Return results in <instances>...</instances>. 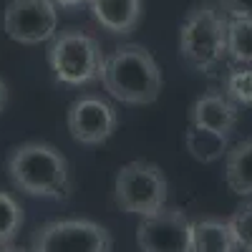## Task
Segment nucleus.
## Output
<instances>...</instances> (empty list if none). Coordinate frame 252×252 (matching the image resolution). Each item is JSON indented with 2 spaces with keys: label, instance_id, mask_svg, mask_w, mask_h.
Here are the masks:
<instances>
[{
  "label": "nucleus",
  "instance_id": "f257e3e1",
  "mask_svg": "<svg viewBox=\"0 0 252 252\" xmlns=\"http://www.w3.org/2000/svg\"><path fill=\"white\" fill-rule=\"evenodd\" d=\"M5 166L13 187L28 197L61 202L68 199L73 192L68 159L46 141H26L10 149Z\"/></svg>",
  "mask_w": 252,
  "mask_h": 252
},
{
  "label": "nucleus",
  "instance_id": "f03ea898",
  "mask_svg": "<svg viewBox=\"0 0 252 252\" xmlns=\"http://www.w3.org/2000/svg\"><path fill=\"white\" fill-rule=\"evenodd\" d=\"M111 98L126 106H149L164 89V76L154 56L139 43H124L103 58L101 78Z\"/></svg>",
  "mask_w": 252,
  "mask_h": 252
},
{
  "label": "nucleus",
  "instance_id": "7ed1b4c3",
  "mask_svg": "<svg viewBox=\"0 0 252 252\" xmlns=\"http://www.w3.org/2000/svg\"><path fill=\"white\" fill-rule=\"evenodd\" d=\"M179 58L192 71L212 76L227 58V15L212 5L199 3L179 26Z\"/></svg>",
  "mask_w": 252,
  "mask_h": 252
},
{
  "label": "nucleus",
  "instance_id": "20e7f679",
  "mask_svg": "<svg viewBox=\"0 0 252 252\" xmlns=\"http://www.w3.org/2000/svg\"><path fill=\"white\" fill-rule=\"evenodd\" d=\"M101 43L78 28H68L61 35H53L48 48V63L56 81L66 86H86L101 78L103 71Z\"/></svg>",
  "mask_w": 252,
  "mask_h": 252
},
{
  "label": "nucleus",
  "instance_id": "39448f33",
  "mask_svg": "<svg viewBox=\"0 0 252 252\" xmlns=\"http://www.w3.org/2000/svg\"><path fill=\"white\" fill-rule=\"evenodd\" d=\"M166 197H169V182L157 164L136 159L116 172L114 202L121 212L149 217L166 207Z\"/></svg>",
  "mask_w": 252,
  "mask_h": 252
},
{
  "label": "nucleus",
  "instance_id": "423d86ee",
  "mask_svg": "<svg viewBox=\"0 0 252 252\" xmlns=\"http://www.w3.org/2000/svg\"><path fill=\"white\" fill-rule=\"evenodd\" d=\"M109 229L94 220H53L33 235L31 252H111Z\"/></svg>",
  "mask_w": 252,
  "mask_h": 252
},
{
  "label": "nucleus",
  "instance_id": "0eeeda50",
  "mask_svg": "<svg viewBox=\"0 0 252 252\" xmlns=\"http://www.w3.org/2000/svg\"><path fill=\"white\" fill-rule=\"evenodd\" d=\"M3 28L10 40L38 46L51 40L58 28V10L53 0H10L3 13Z\"/></svg>",
  "mask_w": 252,
  "mask_h": 252
},
{
  "label": "nucleus",
  "instance_id": "6e6552de",
  "mask_svg": "<svg viewBox=\"0 0 252 252\" xmlns=\"http://www.w3.org/2000/svg\"><path fill=\"white\" fill-rule=\"evenodd\" d=\"M141 252H192V222L179 207H161L136 227Z\"/></svg>",
  "mask_w": 252,
  "mask_h": 252
},
{
  "label": "nucleus",
  "instance_id": "1a4fd4ad",
  "mask_svg": "<svg viewBox=\"0 0 252 252\" xmlns=\"http://www.w3.org/2000/svg\"><path fill=\"white\" fill-rule=\"evenodd\" d=\"M66 124L73 141L83 146H101L114 136L119 126V116L111 103H106L103 98L81 96L71 103Z\"/></svg>",
  "mask_w": 252,
  "mask_h": 252
},
{
  "label": "nucleus",
  "instance_id": "9d476101",
  "mask_svg": "<svg viewBox=\"0 0 252 252\" xmlns=\"http://www.w3.org/2000/svg\"><path fill=\"white\" fill-rule=\"evenodd\" d=\"M240 121V106L235 101H229L224 94H204L194 101V106L189 109V124L204 126L217 134L232 136Z\"/></svg>",
  "mask_w": 252,
  "mask_h": 252
},
{
  "label": "nucleus",
  "instance_id": "9b49d317",
  "mask_svg": "<svg viewBox=\"0 0 252 252\" xmlns=\"http://www.w3.org/2000/svg\"><path fill=\"white\" fill-rule=\"evenodd\" d=\"M96 23L114 35H129L141 20V0H89Z\"/></svg>",
  "mask_w": 252,
  "mask_h": 252
},
{
  "label": "nucleus",
  "instance_id": "f8f14e48",
  "mask_svg": "<svg viewBox=\"0 0 252 252\" xmlns=\"http://www.w3.org/2000/svg\"><path fill=\"white\" fill-rule=\"evenodd\" d=\"M224 182L240 197H252V136L229 146L224 154Z\"/></svg>",
  "mask_w": 252,
  "mask_h": 252
},
{
  "label": "nucleus",
  "instance_id": "ddd939ff",
  "mask_svg": "<svg viewBox=\"0 0 252 252\" xmlns=\"http://www.w3.org/2000/svg\"><path fill=\"white\" fill-rule=\"evenodd\" d=\"M192 252H240L229 222L197 220L192 222Z\"/></svg>",
  "mask_w": 252,
  "mask_h": 252
},
{
  "label": "nucleus",
  "instance_id": "4468645a",
  "mask_svg": "<svg viewBox=\"0 0 252 252\" xmlns=\"http://www.w3.org/2000/svg\"><path fill=\"white\" fill-rule=\"evenodd\" d=\"M184 146L192 159L202 164H215L227 154L229 136L217 134L212 129H204V126H197V124H189L184 131Z\"/></svg>",
  "mask_w": 252,
  "mask_h": 252
},
{
  "label": "nucleus",
  "instance_id": "2eb2a0df",
  "mask_svg": "<svg viewBox=\"0 0 252 252\" xmlns=\"http://www.w3.org/2000/svg\"><path fill=\"white\" fill-rule=\"evenodd\" d=\"M227 56L235 66H252V18H227Z\"/></svg>",
  "mask_w": 252,
  "mask_h": 252
},
{
  "label": "nucleus",
  "instance_id": "dca6fc26",
  "mask_svg": "<svg viewBox=\"0 0 252 252\" xmlns=\"http://www.w3.org/2000/svg\"><path fill=\"white\" fill-rule=\"evenodd\" d=\"M23 227V207L8 192H0V247L10 245Z\"/></svg>",
  "mask_w": 252,
  "mask_h": 252
},
{
  "label": "nucleus",
  "instance_id": "f3484780",
  "mask_svg": "<svg viewBox=\"0 0 252 252\" xmlns=\"http://www.w3.org/2000/svg\"><path fill=\"white\" fill-rule=\"evenodd\" d=\"M224 96L237 106H252V66H235L224 76Z\"/></svg>",
  "mask_w": 252,
  "mask_h": 252
},
{
  "label": "nucleus",
  "instance_id": "a211bd4d",
  "mask_svg": "<svg viewBox=\"0 0 252 252\" xmlns=\"http://www.w3.org/2000/svg\"><path fill=\"white\" fill-rule=\"evenodd\" d=\"M229 227H232V235L240 245V250L250 252L252 250V202L242 204L235 209V215L227 220Z\"/></svg>",
  "mask_w": 252,
  "mask_h": 252
},
{
  "label": "nucleus",
  "instance_id": "6ab92c4d",
  "mask_svg": "<svg viewBox=\"0 0 252 252\" xmlns=\"http://www.w3.org/2000/svg\"><path fill=\"white\" fill-rule=\"evenodd\" d=\"M220 10L227 18H252V0H220Z\"/></svg>",
  "mask_w": 252,
  "mask_h": 252
},
{
  "label": "nucleus",
  "instance_id": "aec40b11",
  "mask_svg": "<svg viewBox=\"0 0 252 252\" xmlns=\"http://www.w3.org/2000/svg\"><path fill=\"white\" fill-rule=\"evenodd\" d=\"M5 103H8V86H5V81L0 78V111L5 109Z\"/></svg>",
  "mask_w": 252,
  "mask_h": 252
},
{
  "label": "nucleus",
  "instance_id": "412c9836",
  "mask_svg": "<svg viewBox=\"0 0 252 252\" xmlns=\"http://www.w3.org/2000/svg\"><path fill=\"white\" fill-rule=\"evenodd\" d=\"M56 5H61V8H76V5H81V3H89V0H53Z\"/></svg>",
  "mask_w": 252,
  "mask_h": 252
},
{
  "label": "nucleus",
  "instance_id": "4be33fe9",
  "mask_svg": "<svg viewBox=\"0 0 252 252\" xmlns=\"http://www.w3.org/2000/svg\"><path fill=\"white\" fill-rule=\"evenodd\" d=\"M0 252H26V250H20V247H13V245H3V247H0Z\"/></svg>",
  "mask_w": 252,
  "mask_h": 252
},
{
  "label": "nucleus",
  "instance_id": "5701e85b",
  "mask_svg": "<svg viewBox=\"0 0 252 252\" xmlns=\"http://www.w3.org/2000/svg\"><path fill=\"white\" fill-rule=\"evenodd\" d=\"M250 252H252V250H250Z\"/></svg>",
  "mask_w": 252,
  "mask_h": 252
}]
</instances>
